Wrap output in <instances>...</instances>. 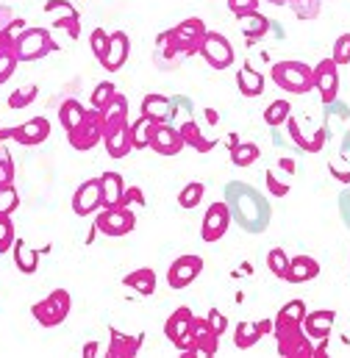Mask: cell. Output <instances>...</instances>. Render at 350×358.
<instances>
[{"mask_svg":"<svg viewBox=\"0 0 350 358\" xmlns=\"http://www.w3.org/2000/svg\"><path fill=\"white\" fill-rule=\"evenodd\" d=\"M100 350V345L97 342H89V345H84V356H94Z\"/></svg>","mask_w":350,"mask_h":358,"instance_id":"cell-56","label":"cell"},{"mask_svg":"<svg viewBox=\"0 0 350 358\" xmlns=\"http://www.w3.org/2000/svg\"><path fill=\"white\" fill-rule=\"evenodd\" d=\"M103 208V197H100V178H89L84 180L76 194H73V211L78 217H92L94 211Z\"/></svg>","mask_w":350,"mask_h":358,"instance_id":"cell-20","label":"cell"},{"mask_svg":"<svg viewBox=\"0 0 350 358\" xmlns=\"http://www.w3.org/2000/svg\"><path fill=\"white\" fill-rule=\"evenodd\" d=\"M286 131H289V139L298 145V150H303V153H309V139L303 136V131H300V125H298V120L289 114V120H286Z\"/></svg>","mask_w":350,"mask_h":358,"instance_id":"cell-49","label":"cell"},{"mask_svg":"<svg viewBox=\"0 0 350 358\" xmlns=\"http://www.w3.org/2000/svg\"><path fill=\"white\" fill-rule=\"evenodd\" d=\"M286 6L303 22H314L320 17V11H323V0H286Z\"/></svg>","mask_w":350,"mask_h":358,"instance_id":"cell-38","label":"cell"},{"mask_svg":"<svg viewBox=\"0 0 350 358\" xmlns=\"http://www.w3.org/2000/svg\"><path fill=\"white\" fill-rule=\"evenodd\" d=\"M11 256H14V264L22 275H34L39 267V250H34L25 239H14L11 245Z\"/></svg>","mask_w":350,"mask_h":358,"instance_id":"cell-28","label":"cell"},{"mask_svg":"<svg viewBox=\"0 0 350 358\" xmlns=\"http://www.w3.org/2000/svg\"><path fill=\"white\" fill-rule=\"evenodd\" d=\"M206 320H209V325H211V331H214L217 336H223V334L228 331V317H225V314H220L217 308H211V311L206 314Z\"/></svg>","mask_w":350,"mask_h":358,"instance_id":"cell-51","label":"cell"},{"mask_svg":"<svg viewBox=\"0 0 350 358\" xmlns=\"http://www.w3.org/2000/svg\"><path fill=\"white\" fill-rule=\"evenodd\" d=\"M314 90L320 92L323 106H334L340 97V64L334 59H323L314 67Z\"/></svg>","mask_w":350,"mask_h":358,"instance_id":"cell-14","label":"cell"},{"mask_svg":"<svg viewBox=\"0 0 350 358\" xmlns=\"http://www.w3.org/2000/svg\"><path fill=\"white\" fill-rule=\"evenodd\" d=\"M231 222H234V220H231V208H228V203H225V200H214V203L206 208V214H203V222H200V239L209 242V245L220 242V239L228 234Z\"/></svg>","mask_w":350,"mask_h":358,"instance_id":"cell-11","label":"cell"},{"mask_svg":"<svg viewBox=\"0 0 350 358\" xmlns=\"http://www.w3.org/2000/svg\"><path fill=\"white\" fill-rule=\"evenodd\" d=\"M139 111L153 122H170V117L175 114V103L164 94H145Z\"/></svg>","mask_w":350,"mask_h":358,"instance_id":"cell-25","label":"cell"},{"mask_svg":"<svg viewBox=\"0 0 350 358\" xmlns=\"http://www.w3.org/2000/svg\"><path fill=\"white\" fill-rule=\"evenodd\" d=\"M203 194H206V183H200V180H189V183L178 192V206H181L183 211H192V208L200 206Z\"/></svg>","mask_w":350,"mask_h":358,"instance_id":"cell-35","label":"cell"},{"mask_svg":"<svg viewBox=\"0 0 350 358\" xmlns=\"http://www.w3.org/2000/svg\"><path fill=\"white\" fill-rule=\"evenodd\" d=\"M264 3H272V6H286V0H264Z\"/></svg>","mask_w":350,"mask_h":358,"instance_id":"cell-58","label":"cell"},{"mask_svg":"<svg viewBox=\"0 0 350 358\" xmlns=\"http://www.w3.org/2000/svg\"><path fill=\"white\" fill-rule=\"evenodd\" d=\"M17 53H14V48H6V45H0V87L14 76V70H17Z\"/></svg>","mask_w":350,"mask_h":358,"instance_id":"cell-41","label":"cell"},{"mask_svg":"<svg viewBox=\"0 0 350 358\" xmlns=\"http://www.w3.org/2000/svg\"><path fill=\"white\" fill-rule=\"evenodd\" d=\"M145 345V334H122L117 328H108V348L106 356L108 358H134L139 356Z\"/></svg>","mask_w":350,"mask_h":358,"instance_id":"cell-19","label":"cell"},{"mask_svg":"<svg viewBox=\"0 0 350 358\" xmlns=\"http://www.w3.org/2000/svg\"><path fill=\"white\" fill-rule=\"evenodd\" d=\"M134 228H136V217H134L131 206H108L94 214V231L108 239H120V236L131 234Z\"/></svg>","mask_w":350,"mask_h":358,"instance_id":"cell-7","label":"cell"},{"mask_svg":"<svg viewBox=\"0 0 350 358\" xmlns=\"http://www.w3.org/2000/svg\"><path fill=\"white\" fill-rule=\"evenodd\" d=\"M289 114H292L289 100H272V103L264 108V122H267L270 128H281V125H286Z\"/></svg>","mask_w":350,"mask_h":358,"instance_id":"cell-37","label":"cell"},{"mask_svg":"<svg viewBox=\"0 0 350 358\" xmlns=\"http://www.w3.org/2000/svg\"><path fill=\"white\" fill-rule=\"evenodd\" d=\"M122 192L125 183L120 173H103L100 176V197H103V208L108 206H122Z\"/></svg>","mask_w":350,"mask_h":358,"instance_id":"cell-29","label":"cell"},{"mask_svg":"<svg viewBox=\"0 0 350 358\" xmlns=\"http://www.w3.org/2000/svg\"><path fill=\"white\" fill-rule=\"evenodd\" d=\"M200 56L206 59V64H209L211 70H228V67L234 64V59H237V53H234L228 36H223L220 31H209V34L203 36V42H200Z\"/></svg>","mask_w":350,"mask_h":358,"instance_id":"cell-10","label":"cell"},{"mask_svg":"<svg viewBox=\"0 0 350 358\" xmlns=\"http://www.w3.org/2000/svg\"><path fill=\"white\" fill-rule=\"evenodd\" d=\"M122 286L139 292L142 297H150V294L156 292V272H153L150 267L134 269V272H128V275L122 278Z\"/></svg>","mask_w":350,"mask_h":358,"instance_id":"cell-30","label":"cell"},{"mask_svg":"<svg viewBox=\"0 0 350 358\" xmlns=\"http://www.w3.org/2000/svg\"><path fill=\"white\" fill-rule=\"evenodd\" d=\"M56 50H59V45L48 28H25L14 42L17 62H39Z\"/></svg>","mask_w":350,"mask_h":358,"instance_id":"cell-6","label":"cell"},{"mask_svg":"<svg viewBox=\"0 0 350 358\" xmlns=\"http://www.w3.org/2000/svg\"><path fill=\"white\" fill-rule=\"evenodd\" d=\"M326 136H328V128L320 125V128L314 131V136L309 139V153H320V150L326 148Z\"/></svg>","mask_w":350,"mask_h":358,"instance_id":"cell-52","label":"cell"},{"mask_svg":"<svg viewBox=\"0 0 350 358\" xmlns=\"http://www.w3.org/2000/svg\"><path fill=\"white\" fill-rule=\"evenodd\" d=\"M150 148H153L156 156H178L186 148V142H183V136H181V131L175 125L156 122L153 131H150Z\"/></svg>","mask_w":350,"mask_h":358,"instance_id":"cell-17","label":"cell"},{"mask_svg":"<svg viewBox=\"0 0 350 358\" xmlns=\"http://www.w3.org/2000/svg\"><path fill=\"white\" fill-rule=\"evenodd\" d=\"M203 272V259L195 253L178 256L173 264L167 267V286L170 289H186L197 275Z\"/></svg>","mask_w":350,"mask_h":358,"instance_id":"cell-16","label":"cell"},{"mask_svg":"<svg viewBox=\"0 0 350 358\" xmlns=\"http://www.w3.org/2000/svg\"><path fill=\"white\" fill-rule=\"evenodd\" d=\"M11 20H14V11H11L8 6H3V3H0V31H3V28H6Z\"/></svg>","mask_w":350,"mask_h":358,"instance_id":"cell-54","label":"cell"},{"mask_svg":"<svg viewBox=\"0 0 350 358\" xmlns=\"http://www.w3.org/2000/svg\"><path fill=\"white\" fill-rule=\"evenodd\" d=\"M270 78L278 90L289 92V94H306L314 90V67H309L306 62H298V59L275 62L270 70Z\"/></svg>","mask_w":350,"mask_h":358,"instance_id":"cell-4","label":"cell"},{"mask_svg":"<svg viewBox=\"0 0 350 358\" xmlns=\"http://www.w3.org/2000/svg\"><path fill=\"white\" fill-rule=\"evenodd\" d=\"M192 322H195V314L186 308V306H178L173 314L167 317V322H164V336H167V342L173 345L175 350H189V345H192Z\"/></svg>","mask_w":350,"mask_h":358,"instance_id":"cell-12","label":"cell"},{"mask_svg":"<svg viewBox=\"0 0 350 358\" xmlns=\"http://www.w3.org/2000/svg\"><path fill=\"white\" fill-rule=\"evenodd\" d=\"M14 222H11V214H0V256L11 250L14 245Z\"/></svg>","mask_w":350,"mask_h":358,"instance_id":"cell-44","label":"cell"},{"mask_svg":"<svg viewBox=\"0 0 350 358\" xmlns=\"http://www.w3.org/2000/svg\"><path fill=\"white\" fill-rule=\"evenodd\" d=\"M206 120H209L211 125H217V111H214V108H206Z\"/></svg>","mask_w":350,"mask_h":358,"instance_id":"cell-57","label":"cell"},{"mask_svg":"<svg viewBox=\"0 0 350 358\" xmlns=\"http://www.w3.org/2000/svg\"><path fill=\"white\" fill-rule=\"evenodd\" d=\"M103 134H106V122H103V114L97 108H89L87 120L73 131L67 134V142L73 150L78 153H87V150H94L100 142H103Z\"/></svg>","mask_w":350,"mask_h":358,"instance_id":"cell-8","label":"cell"},{"mask_svg":"<svg viewBox=\"0 0 350 358\" xmlns=\"http://www.w3.org/2000/svg\"><path fill=\"white\" fill-rule=\"evenodd\" d=\"M106 45H108V34H106L103 28H94V31L89 34V48H92V53H94V59H97V62L103 59Z\"/></svg>","mask_w":350,"mask_h":358,"instance_id":"cell-48","label":"cell"},{"mask_svg":"<svg viewBox=\"0 0 350 358\" xmlns=\"http://www.w3.org/2000/svg\"><path fill=\"white\" fill-rule=\"evenodd\" d=\"M48 136H50V120H48V117H31V120L22 122V125L0 128V142H3V139H14V142L22 145V148H36V145L48 142Z\"/></svg>","mask_w":350,"mask_h":358,"instance_id":"cell-9","label":"cell"},{"mask_svg":"<svg viewBox=\"0 0 350 358\" xmlns=\"http://www.w3.org/2000/svg\"><path fill=\"white\" fill-rule=\"evenodd\" d=\"M128 56H131V39H128V34L125 31H114V34H108V45H106V53L100 59V67L108 70V73H117V70L125 67Z\"/></svg>","mask_w":350,"mask_h":358,"instance_id":"cell-18","label":"cell"},{"mask_svg":"<svg viewBox=\"0 0 350 358\" xmlns=\"http://www.w3.org/2000/svg\"><path fill=\"white\" fill-rule=\"evenodd\" d=\"M259 156H262V148L256 142H237V145H231V164L239 167V170L253 167L259 162Z\"/></svg>","mask_w":350,"mask_h":358,"instance_id":"cell-34","label":"cell"},{"mask_svg":"<svg viewBox=\"0 0 350 358\" xmlns=\"http://www.w3.org/2000/svg\"><path fill=\"white\" fill-rule=\"evenodd\" d=\"M272 336L281 358H314V339L306 336L303 322H292L284 317L272 320Z\"/></svg>","mask_w":350,"mask_h":358,"instance_id":"cell-3","label":"cell"},{"mask_svg":"<svg viewBox=\"0 0 350 358\" xmlns=\"http://www.w3.org/2000/svg\"><path fill=\"white\" fill-rule=\"evenodd\" d=\"M153 120H148V117H142L139 114V120H134L131 122V142H134V150H145V148H150V131H153Z\"/></svg>","mask_w":350,"mask_h":358,"instance_id":"cell-36","label":"cell"},{"mask_svg":"<svg viewBox=\"0 0 350 358\" xmlns=\"http://www.w3.org/2000/svg\"><path fill=\"white\" fill-rule=\"evenodd\" d=\"M100 114H103V122H106V128L108 125H117V122H128V97L125 94H114L103 108H97Z\"/></svg>","mask_w":350,"mask_h":358,"instance_id":"cell-33","label":"cell"},{"mask_svg":"<svg viewBox=\"0 0 350 358\" xmlns=\"http://www.w3.org/2000/svg\"><path fill=\"white\" fill-rule=\"evenodd\" d=\"M209 34L206 22L200 17H189L183 22H178L175 28L164 31L156 42V59L164 67H178L183 59L200 53V42Z\"/></svg>","mask_w":350,"mask_h":358,"instance_id":"cell-2","label":"cell"},{"mask_svg":"<svg viewBox=\"0 0 350 358\" xmlns=\"http://www.w3.org/2000/svg\"><path fill=\"white\" fill-rule=\"evenodd\" d=\"M45 14L53 17V20H50L53 28L67 31L73 39L81 36V17H78V11H76V6H73L70 0H48V3H45Z\"/></svg>","mask_w":350,"mask_h":358,"instance_id":"cell-15","label":"cell"},{"mask_svg":"<svg viewBox=\"0 0 350 358\" xmlns=\"http://www.w3.org/2000/svg\"><path fill=\"white\" fill-rule=\"evenodd\" d=\"M114 94H117V87H114L111 81H100V84L92 90L89 106H92V108H103V106H106V103H108Z\"/></svg>","mask_w":350,"mask_h":358,"instance_id":"cell-42","label":"cell"},{"mask_svg":"<svg viewBox=\"0 0 350 358\" xmlns=\"http://www.w3.org/2000/svg\"><path fill=\"white\" fill-rule=\"evenodd\" d=\"M237 20H239V28H242V34H245L248 42H259V39H264L270 34V20L264 14H259V11L245 14V17H237Z\"/></svg>","mask_w":350,"mask_h":358,"instance_id":"cell-32","label":"cell"},{"mask_svg":"<svg viewBox=\"0 0 350 358\" xmlns=\"http://www.w3.org/2000/svg\"><path fill=\"white\" fill-rule=\"evenodd\" d=\"M259 3H262V0H228V11H231L234 17H245V14L259 11Z\"/></svg>","mask_w":350,"mask_h":358,"instance_id":"cell-50","label":"cell"},{"mask_svg":"<svg viewBox=\"0 0 350 358\" xmlns=\"http://www.w3.org/2000/svg\"><path fill=\"white\" fill-rule=\"evenodd\" d=\"M217 350H220V336L211 331V325H209V320L203 317H195V322H192V345H189V350H183L181 358H209V356H217Z\"/></svg>","mask_w":350,"mask_h":358,"instance_id":"cell-13","label":"cell"},{"mask_svg":"<svg viewBox=\"0 0 350 358\" xmlns=\"http://www.w3.org/2000/svg\"><path fill=\"white\" fill-rule=\"evenodd\" d=\"M6 186H14V162H11L8 148L0 142V189Z\"/></svg>","mask_w":350,"mask_h":358,"instance_id":"cell-43","label":"cell"},{"mask_svg":"<svg viewBox=\"0 0 350 358\" xmlns=\"http://www.w3.org/2000/svg\"><path fill=\"white\" fill-rule=\"evenodd\" d=\"M87 111L89 108L81 103V100H76V97L64 100V103L59 106V122H62L64 134H73V131L87 120Z\"/></svg>","mask_w":350,"mask_h":358,"instance_id":"cell-27","label":"cell"},{"mask_svg":"<svg viewBox=\"0 0 350 358\" xmlns=\"http://www.w3.org/2000/svg\"><path fill=\"white\" fill-rule=\"evenodd\" d=\"M20 208V192L14 186L0 189V214H14Z\"/></svg>","mask_w":350,"mask_h":358,"instance_id":"cell-46","label":"cell"},{"mask_svg":"<svg viewBox=\"0 0 350 358\" xmlns=\"http://www.w3.org/2000/svg\"><path fill=\"white\" fill-rule=\"evenodd\" d=\"M70 311H73V297H70L67 289H53L48 297H42V300H36V303L31 306V317H34L42 328H56V325H62V322L70 317Z\"/></svg>","mask_w":350,"mask_h":358,"instance_id":"cell-5","label":"cell"},{"mask_svg":"<svg viewBox=\"0 0 350 358\" xmlns=\"http://www.w3.org/2000/svg\"><path fill=\"white\" fill-rule=\"evenodd\" d=\"M103 148L111 159H125L131 150H134V142H131V122H117V125H108L106 134H103Z\"/></svg>","mask_w":350,"mask_h":358,"instance_id":"cell-21","label":"cell"},{"mask_svg":"<svg viewBox=\"0 0 350 358\" xmlns=\"http://www.w3.org/2000/svg\"><path fill=\"white\" fill-rule=\"evenodd\" d=\"M267 267L270 272L275 275V278H286V269H289V256H286V250L284 248H272L270 253H267Z\"/></svg>","mask_w":350,"mask_h":358,"instance_id":"cell-40","label":"cell"},{"mask_svg":"<svg viewBox=\"0 0 350 358\" xmlns=\"http://www.w3.org/2000/svg\"><path fill=\"white\" fill-rule=\"evenodd\" d=\"M331 59L340 64V67H345L350 64V34H342L337 42H334V50H331Z\"/></svg>","mask_w":350,"mask_h":358,"instance_id":"cell-47","label":"cell"},{"mask_svg":"<svg viewBox=\"0 0 350 358\" xmlns=\"http://www.w3.org/2000/svg\"><path fill=\"white\" fill-rule=\"evenodd\" d=\"M320 275V262L314 259V256H306V253H300V256H292L289 259V269H286V283H309V280H314Z\"/></svg>","mask_w":350,"mask_h":358,"instance_id":"cell-24","label":"cell"},{"mask_svg":"<svg viewBox=\"0 0 350 358\" xmlns=\"http://www.w3.org/2000/svg\"><path fill=\"white\" fill-rule=\"evenodd\" d=\"M178 131H181V136H183L186 148H192V150H197V153H209V150H214V145H217V139H209L192 117H189V120H183V122L178 125Z\"/></svg>","mask_w":350,"mask_h":358,"instance_id":"cell-26","label":"cell"},{"mask_svg":"<svg viewBox=\"0 0 350 358\" xmlns=\"http://www.w3.org/2000/svg\"><path fill=\"white\" fill-rule=\"evenodd\" d=\"M131 203L145 206V192H142L139 186H131V189H125V192H122V206H131Z\"/></svg>","mask_w":350,"mask_h":358,"instance_id":"cell-53","label":"cell"},{"mask_svg":"<svg viewBox=\"0 0 350 358\" xmlns=\"http://www.w3.org/2000/svg\"><path fill=\"white\" fill-rule=\"evenodd\" d=\"M272 334V320H259V322H248L242 320L237 328H234V348L237 350H251L262 342V336Z\"/></svg>","mask_w":350,"mask_h":358,"instance_id":"cell-22","label":"cell"},{"mask_svg":"<svg viewBox=\"0 0 350 358\" xmlns=\"http://www.w3.org/2000/svg\"><path fill=\"white\" fill-rule=\"evenodd\" d=\"M337 322V311L331 308H320V311H306L303 317V331L309 339H328Z\"/></svg>","mask_w":350,"mask_h":358,"instance_id":"cell-23","label":"cell"},{"mask_svg":"<svg viewBox=\"0 0 350 358\" xmlns=\"http://www.w3.org/2000/svg\"><path fill=\"white\" fill-rule=\"evenodd\" d=\"M231 208V220L251 236H259L270 228L272 220V208L270 200H264V194L242 180H228L225 183V197H223Z\"/></svg>","mask_w":350,"mask_h":358,"instance_id":"cell-1","label":"cell"},{"mask_svg":"<svg viewBox=\"0 0 350 358\" xmlns=\"http://www.w3.org/2000/svg\"><path fill=\"white\" fill-rule=\"evenodd\" d=\"M36 97H39V87H36V84H25V87H20V90L11 92L6 103H8L11 111H22V108H28Z\"/></svg>","mask_w":350,"mask_h":358,"instance_id":"cell-39","label":"cell"},{"mask_svg":"<svg viewBox=\"0 0 350 358\" xmlns=\"http://www.w3.org/2000/svg\"><path fill=\"white\" fill-rule=\"evenodd\" d=\"M264 183H267V192H270L272 197H286L289 189H292L289 180L275 176V170H267V173H264Z\"/></svg>","mask_w":350,"mask_h":358,"instance_id":"cell-45","label":"cell"},{"mask_svg":"<svg viewBox=\"0 0 350 358\" xmlns=\"http://www.w3.org/2000/svg\"><path fill=\"white\" fill-rule=\"evenodd\" d=\"M237 87L242 92V97H259L264 92V76L251 64H242L237 70Z\"/></svg>","mask_w":350,"mask_h":358,"instance_id":"cell-31","label":"cell"},{"mask_svg":"<svg viewBox=\"0 0 350 358\" xmlns=\"http://www.w3.org/2000/svg\"><path fill=\"white\" fill-rule=\"evenodd\" d=\"M278 167L292 176V173H295V159H292V156H281V159H278Z\"/></svg>","mask_w":350,"mask_h":358,"instance_id":"cell-55","label":"cell"}]
</instances>
